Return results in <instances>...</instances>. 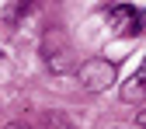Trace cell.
I'll use <instances>...</instances> for the list:
<instances>
[{
	"label": "cell",
	"mask_w": 146,
	"mask_h": 129,
	"mask_svg": "<svg viewBox=\"0 0 146 129\" xmlns=\"http://www.w3.org/2000/svg\"><path fill=\"white\" fill-rule=\"evenodd\" d=\"M115 77H118L115 63H108L101 56H94V59H87V63L77 66V80H80L84 91H104V87L115 84Z\"/></svg>",
	"instance_id": "6da1fadb"
},
{
	"label": "cell",
	"mask_w": 146,
	"mask_h": 129,
	"mask_svg": "<svg viewBox=\"0 0 146 129\" xmlns=\"http://www.w3.org/2000/svg\"><path fill=\"white\" fill-rule=\"evenodd\" d=\"M108 21H111V28L122 35V39H136V35L143 31V11H136L129 4H115L111 11H108Z\"/></svg>",
	"instance_id": "3957f363"
},
{
	"label": "cell",
	"mask_w": 146,
	"mask_h": 129,
	"mask_svg": "<svg viewBox=\"0 0 146 129\" xmlns=\"http://www.w3.org/2000/svg\"><path fill=\"white\" fill-rule=\"evenodd\" d=\"M143 98H146V84L132 73V80L122 87V101H129V105H132V101H143Z\"/></svg>",
	"instance_id": "277c9868"
},
{
	"label": "cell",
	"mask_w": 146,
	"mask_h": 129,
	"mask_svg": "<svg viewBox=\"0 0 146 129\" xmlns=\"http://www.w3.org/2000/svg\"><path fill=\"white\" fill-rule=\"evenodd\" d=\"M49 129H70V126H66L59 115H52V119H49Z\"/></svg>",
	"instance_id": "5b68a950"
},
{
	"label": "cell",
	"mask_w": 146,
	"mask_h": 129,
	"mask_svg": "<svg viewBox=\"0 0 146 129\" xmlns=\"http://www.w3.org/2000/svg\"><path fill=\"white\" fill-rule=\"evenodd\" d=\"M4 129H31V126H25V122H11V126H4Z\"/></svg>",
	"instance_id": "52a82bcc"
},
{
	"label": "cell",
	"mask_w": 146,
	"mask_h": 129,
	"mask_svg": "<svg viewBox=\"0 0 146 129\" xmlns=\"http://www.w3.org/2000/svg\"><path fill=\"white\" fill-rule=\"evenodd\" d=\"M136 77H139V80H143V84H146V59H143V63H139V70H136Z\"/></svg>",
	"instance_id": "8992f818"
},
{
	"label": "cell",
	"mask_w": 146,
	"mask_h": 129,
	"mask_svg": "<svg viewBox=\"0 0 146 129\" xmlns=\"http://www.w3.org/2000/svg\"><path fill=\"white\" fill-rule=\"evenodd\" d=\"M42 56H45V63L56 70V73L73 70V45H70V39H66L59 28H49V31H45V39H42Z\"/></svg>",
	"instance_id": "7a4b0ae2"
}]
</instances>
